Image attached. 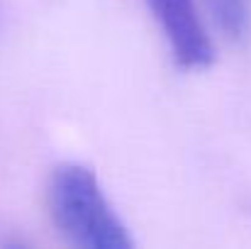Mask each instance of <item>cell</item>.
I'll list each match as a JSON object with an SVG mask.
<instances>
[{"mask_svg": "<svg viewBox=\"0 0 251 249\" xmlns=\"http://www.w3.org/2000/svg\"><path fill=\"white\" fill-rule=\"evenodd\" d=\"M210 15L229 42H244L251 32V0H207Z\"/></svg>", "mask_w": 251, "mask_h": 249, "instance_id": "3", "label": "cell"}, {"mask_svg": "<svg viewBox=\"0 0 251 249\" xmlns=\"http://www.w3.org/2000/svg\"><path fill=\"white\" fill-rule=\"evenodd\" d=\"M47 208L54 230L76 249H132L127 225L85 164H61L49 176Z\"/></svg>", "mask_w": 251, "mask_h": 249, "instance_id": "1", "label": "cell"}, {"mask_svg": "<svg viewBox=\"0 0 251 249\" xmlns=\"http://www.w3.org/2000/svg\"><path fill=\"white\" fill-rule=\"evenodd\" d=\"M149 12L159 22L176 66L183 71H202L215 61V44L202 25L195 0H147Z\"/></svg>", "mask_w": 251, "mask_h": 249, "instance_id": "2", "label": "cell"}]
</instances>
